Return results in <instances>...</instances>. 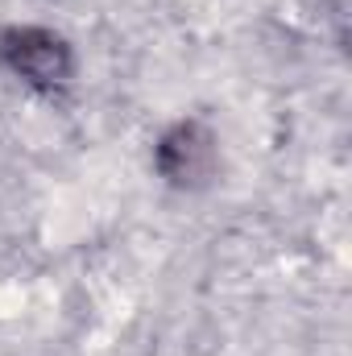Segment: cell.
<instances>
[{"mask_svg":"<svg viewBox=\"0 0 352 356\" xmlns=\"http://www.w3.org/2000/svg\"><path fill=\"white\" fill-rule=\"evenodd\" d=\"M0 58H4V67H8L17 79H25L29 88H42V91L63 88V83H71V75H75L71 46H67L58 33L33 29V25L8 29V33L0 38Z\"/></svg>","mask_w":352,"mask_h":356,"instance_id":"6da1fadb","label":"cell"},{"mask_svg":"<svg viewBox=\"0 0 352 356\" xmlns=\"http://www.w3.org/2000/svg\"><path fill=\"white\" fill-rule=\"evenodd\" d=\"M158 170L175 186H203L216 170V137L199 120L175 124L158 145Z\"/></svg>","mask_w":352,"mask_h":356,"instance_id":"7a4b0ae2","label":"cell"}]
</instances>
